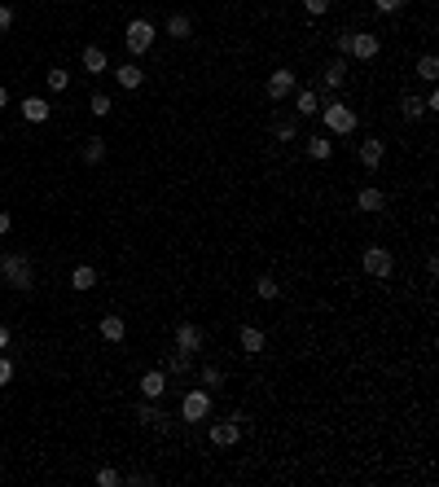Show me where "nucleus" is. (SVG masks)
Masks as SVG:
<instances>
[{"label": "nucleus", "instance_id": "1", "mask_svg": "<svg viewBox=\"0 0 439 487\" xmlns=\"http://www.w3.org/2000/svg\"><path fill=\"white\" fill-rule=\"evenodd\" d=\"M321 119H325V132H330V136H351L356 123H361V119H356V110L343 106L338 97H330V101L321 106Z\"/></svg>", "mask_w": 439, "mask_h": 487}, {"label": "nucleus", "instance_id": "2", "mask_svg": "<svg viewBox=\"0 0 439 487\" xmlns=\"http://www.w3.org/2000/svg\"><path fill=\"white\" fill-rule=\"evenodd\" d=\"M0 277H5L9 290H31V285H36V281H31L27 255H5V259H0Z\"/></svg>", "mask_w": 439, "mask_h": 487}, {"label": "nucleus", "instance_id": "3", "mask_svg": "<svg viewBox=\"0 0 439 487\" xmlns=\"http://www.w3.org/2000/svg\"><path fill=\"white\" fill-rule=\"evenodd\" d=\"M123 44H127V53L141 57V53H150V44H154V22H145V18H132L123 31Z\"/></svg>", "mask_w": 439, "mask_h": 487}, {"label": "nucleus", "instance_id": "4", "mask_svg": "<svg viewBox=\"0 0 439 487\" xmlns=\"http://www.w3.org/2000/svg\"><path fill=\"white\" fill-rule=\"evenodd\" d=\"M211 417V391L207 386H193L181 400V421H207Z\"/></svg>", "mask_w": 439, "mask_h": 487}, {"label": "nucleus", "instance_id": "5", "mask_svg": "<svg viewBox=\"0 0 439 487\" xmlns=\"http://www.w3.org/2000/svg\"><path fill=\"white\" fill-rule=\"evenodd\" d=\"M391 268H396V259H391V250H386V246H369L365 250V272H369L373 281H386V277H391Z\"/></svg>", "mask_w": 439, "mask_h": 487}, {"label": "nucleus", "instance_id": "6", "mask_svg": "<svg viewBox=\"0 0 439 487\" xmlns=\"http://www.w3.org/2000/svg\"><path fill=\"white\" fill-rule=\"evenodd\" d=\"M351 57H361V62H373L382 53V36H373V31H351V48H347Z\"/></svg>", "mask_w": 439, "mask_h": 487}, {"label": "nucleus", "instance_id": "7", "mask_svg": "<svg viewBox=\"0 0 439 487\" xmlns=\"http://www.w3.org/2000/svg\"><path fill=\"white\" fill-rule=\"evenodd\" d=\"M176 351H185V355H198L202 351V330L193 320H181L176 325Z\"/></svg>", "mask_w": 439, "mask_h": 487}, {"label": "nucleus", "instance_id": "8", "mask_svg": "<svg viewBox=\"0 0 439 487\" xmlns=\"http://www.w3.org/2000/svg\"><path fill=\"white\" fill-rule=\"evenodd\" d=\"M242 439V417L233 413L229 421H216V426H211V444H216V448H233Z\"/></svg>", "mask_w": 439, "mask_h": 487}, {"label": "nucleus", "instance_id": "9", "mask_svg": "<svg viewBox=\"0 0 439 487\" xmlns=\"http://www.w3.org/2000/svg\"><path fill=\"white\" fill-rule=\"evenodd\" d=\"M299 88V79H295V71H272L268 75V97L272 101H290V92Z\"/></svg>", "mask_w": 439, "mask_h": 487}, {"label": "nucleus", "instance_id": "10", "mask_svg": "<svg viewBox=\"0 0 439 487\" xmlns=\"http://www.w3.org/2000/svg\"><path fill=\"white\" fill-rule=\"evenodd\" d=\"M137 421H141V426H150V430H158V435L167 430V413H162L154 400H141L137 404Z\"/></svg>", "mask_w": 439, "mask_h": 487}, {"label": "nucleus", "instance_id": "11", "mask_svg": "<svg viewBox=\"0 0 439 487\" xmlns=\"http://www.w3.org/2000/svg\"><path fill=\"white\" fill-rule=\"evenodd\" d=\"M162 395H167V373L162 369L141 373V400H162Z\"/></svg>", "mask_w": 439, "mask_h": 487}, {"label": "nucleus", "instance_id": "12", "mask_svg": "<svg viewBox=\"0 0 439 487\" xmlns=\"http://www.w3.org/2000/svg\"><path fill=\"white\" fill-rule=\"evenodd\" d=\"M237 343H242V351H246V355H259V351L268 347V334L259 330V325H242V330H237Z\"/></svg>", "mask_w": 439, "mask_h": 487}, {"label": "nucleus", "instance_id": "13", "mask_svg": "<svg viewBox=\"0 0 439 487\" xmlns=\"http://www.w3.org/2000/svg\"><path fill=\"white\" fill-rule=\"evenodd\" d=\"M343 79H347V57H334L330 66L321 71V88L325 92H338V88H343Z\"/></svg>", "mask_w": 439, "mask_h": 487}, {"label": "nucleus", "instance_id": "14", "mask_svg": "<svg viewBox=\"0 0 439 487\" xmlns=\"http://www.w3.org/2000/svg\"><path fill=\"white\" fill-rule=\"evenodd\" d=\"M290 101H295V115H307V119L321 115V97L312 88H295V92H290Z\"/></svg>", "mask_w": 439, "mask_h": 487}, {"label": "nucleus", "instance_id": "15", "mask_svg": "<svg viewBox=\"0 0 439 487\" xmlns=\"http://www.w3.org/2000/svg\"><path fill=\"white\" fill-rule=\"evenodd\" d=\"M115 79H119L123 92H137V88L145 84V71L137 66V62H123V66H115Z\"/></svg>", "mask_w": 439, "mask_h": 487}, {"label": "nucleus", "instance_id": "16", "mask_svg": "<svg viewBox=\"0 0 439 487\" xmlns=\"http://www.w3.org/2000/svg\"><path fill=\"white\" fill-rule=\"evenodd\" d=\"M356 206H361V211H369V216H378V211L386 206V193H382L378 185H365L361 193H356Z\"/></svg>", "mask_w": 439, "mask_h": 487}, {"label": "nucleus", "instance_id": "17", "mask_svg": "<svg viewBox=\"0 0 439 487\" xmlns=\"http://www.w3.org/2000/svg\"><path fill=\"white\" fill-rule=\"evenodd\" d=\"M386 158V145L378 141V136H369V141H361V167L365 171H373V167H378V162Z\"/></svg>", "mask_w": 439, "mask_h": 487}, {"label": "nucleus", "instance_id": "18", "mask_svg": "<svg viewBox=\"0 0 439 487\" xmlns=\"http://www.w3.org/2000/svg\"><path fill=\"white\" fill-rule=\"evenodd\" d=\"M84 71H88V75H106V71H110V57H106L102 44H88V48H84Z\"/></svg>", "mask_w": 439, "mask_h": 487}, {"label": "nucleus", "instance_id": "19", "mask_svg": "<svg viewBox=\"0 0 439 487\" xmlns=\"http://www.w3.org/2000/svg\"><path fill=\"white\" fill-rule=\"evenodd\" d=\"M18 110H22L27 123H44V119H48V101H44V97H22Z\"/></svg>", "mask_w": 439, "mask_h": 487}, {"label": "nucleus", "instance_id": "20", "mask_svg": "<svg viewBox=\"0 0 439 487\" xmlns=\"http://www.w3.org/2000/svg\"><path fill=\"white\" fill-rule=\"evenodd\" d=\"M97 330H102V338H106V343H123L127 325H123V316H102V325H97Z\"/></svg>", "mask_w": 439, "mask_h": 487}, {"label": "nucleus", "instance_id": "21", "mask_svg": "<svg viewBox=\"0 0 439 487\" xmlns=\"http://www.w3.org/2000/svg\"><path fill=\"white\" fill-rule=\"evenodd\" d=\"M334 154V141L325 136V132H316V136H307V158H316V162H325Z\"/></svg>", "mask_w": 439, "mask_h": 487}, {"label": "nucleus", "instance_id": "22", "mask_svg": "<svg viewBox=\"0 0 439 487\" xmlns=\"http://www.w3.org/2000/svg\"><path fill=\"white\" fill-rule=\"evenodd\" d=\"M189 365H193V355H185V351H167V360H162V373L181 378V373H189Z\"/></svg>", "mask_w": 439, "mask_h": 487}, {"label": "nucleus", "instance_id": "23", "mask_svg": "<svg viewBox=\"0 0 439 487\" xmlns=\"http://www.w3.org/2000/svg\"><path fill=\"white\" fill-rule=\"evenodd\" d=\"M167 36H172V40H189V36H193L189 13H172V18H167Z\"/></svg>", "mask_w": 439, "mask_h": 487}, {"label": "nucleus", "instance_id": "24", "mask_svg": "<svg viewBox=\"0 0 439 487\" xmlns=\"http://www.w3.org/2000/svg\"><path fill=\"white\" fill-rule=\"evenodd\" d=\"M71 285L79 290V295H84V290H92V285H97V268H92V264H79V268L71 272Z\"/></svg>", "mask_w": 439, "mask_h": 487}, {"label": "nucleus", "instance_id": "25", "mask_svg": "<svg viewBox=\"0 0 439 487\" xmlns=\"http://www.w3.org/2000/svg\"><path fill=\"white\" fill-rule=\"evenodd\" d=\"M400 115L409 119V123H417L421 115H426V106H421V97H413V92H404L400 97Z\"/></svg>", "mask_w": 439, "mask_h": 487}, {"label": "nucleus", "instance_id": "26", "mask_svg": "<svg viewBox=\"0 0 439 487\" xmlns=\"http://www.w3.org/2000/svg\"><path fill=\"white\" fill-rule=\"evenodd\" d=\"M417 79H426V84H435V79H439V57L435 53H421L417 57Z\"/></svg>", "mask_w": 439, "mask_h": 487}, {"label": "nucleus", "instance_id": "27", "mask_svg": "<svg viewBox=\"0 0 439 487\" xmlns=\"http://www.w3.org/2000/svg\"><path fill=\"white\" fill-rule=\"evenodd\" d=\"M44 84H48V92H67L71 88V71H62V66H53L44 75Z\"/></svg>", "mask_w": 439, "mask_h": 487}, {"label": "nucleus", "instance_id": "28", "mask_svg": "<svg viewBox=\"0 0 439 487\" xmlns=\"http://www.w3.org/2000/svg\"><path fill=\"white\" fill-rule=\"evenodd\" d=\"M102 158H106V141H102V136H92V141L84 145V162H88V167H97Z\"/></svg>", "mask_w": 439, "mask_h": 487}, {"label": "nucleus", "instance_id": "29", "mask_svg": "<svg viewBox=\"0 0 439 487\" xmlns=\"http://www.w3.org/2000/svg\"><path fill=\"white\" fill-rule=\"evenodd\" d=\"M88 110H92V115H97V119H106V115H110V110H115V101H110V97H106V92H92V97H88Z\"/></svg>", "mask_w": 439, "mask_h": 487}, {"label": "nucleus", "instance_id": "30", "mask_svg": "<svg viewBox=\"0 0 439 487\" xmlns=\"http://www.w3.org/2000/svg\"><path fill=\"white\" fill-rule=\"evenodd\" d=\"M255 295L272 303V299H277V295H281V281H272V277H259V281H255Z\"/></svg>", "mask_w": 439, "mask_h": 487}, {"label": "nucleus", "instance_id": "31", "mask_svg": "<svg viewBox=\"0 0 439 487\" xmlns=\"http://www.w3.org/2000/svg\"><path fill=\"white\" fill-rule=\"evenodd\" d=\"M272 136H277V141H295L299 136V123L295 119H277V123H272Z\"/></svg>", "mask_w": 439, "mask_h": 487}, {"label": "nucleus", "instance_id": "32", "mask_svg": "<svg viewBox=\"0 0 439 487\" xmlns=\"http://www.w3.org/2000/svg\"><path fill=\"white\" fill-rule=\"evenodd\" d=\"M220 382H224V369L220 365H202V386H207V391H216Z\"/></svg>", "mask_w": 439, "mask_h": 487}, {"label": "nucleus", "instance_id": "33", "mask_svg": "<svg viewBox=\"0 0 439 487\" xmlns=\"http://www.w3.org/2000/svg\"><path fill=\"white\" fill-rule=\"evenodd\" d=\"M97 483H102V487H119L123 474H119V470H110V465H102V470H97Z\"/></svg>", "mask_w": 439, "mask_h": 487}, {"label": "nucleus", "instance_id": "34", "mask_svg": "<svg viewBox=\"0 0 439 487\" xmlns=\"http://www.w3.org/2000/svg\"><path fill=\"white\" fill-rule=\"evenodd\" d=\"M373 9H378V13H400L404 0H373Z\"/></svg>", "mask_w": 439, "mask_h": 487}, {"label": "nucleus", "instance_id": "35", "mask_svg": "<svg viewBox=\"0 0 439 487\" xmlns=\"http://www.w3.org/2000/svg\"><path fill=\"white\" fill-rule=\"evenodd\" d=\"M334 48H338V57H347V48H351V31H338V36H334Z\"/></svg>", "mask_w": 439, "mask_h": 487}, {"label": "nucleus", "instance_id": "36", "mask_svg": "<svg viewBox=\"0 0 439 487\" xmlns=\"http://www.w3.org/2000/svg\"><path fill=\"white\" fill-rule=\"evenodd\" d=\"M303 9H307V13H312V18H321V13H325V9H330V0H303Z\"/></svg>", "mask_w": 439, "mask_h": 487}, {"label": "nucleus", "instance_id": "37", "mask_svg": "<svg viewBox=\"0 0 439 487\" xmlns=\"http://www.w3.org/2000/svg\"><path fill=\"white\" fill-rule=\"evenodd\" d=\"M9 27H13V9H9V5H0V36H5Z\"/></svg>", "mask_w": 439, "mask_h": 487}, {"label": "nucleus", "instance_id": "38", "mask_svg": "<svg viewBox=\"0 0 439 487\" xmlns=\"http://www.w3.org/2000/svg\"><path fill=\"white\" fill-rule=\"evenodd\" d=\"M9 378H13V365L5 360V355H0V386H9Z\"/></svg>", "mask_w": 439, "mask_h": 487}, {"label": "nucleus", "instance_id": "39", "mask_svg": "<svg viewBox=\"0 0 439 487\" xmlns=\"http://www.w3.org/2000/svg\"><path fill=\"white\" fill-rule=\"evenodd\" d=\"M9 229H13V220H9V211H0V237H5Z\"/></svg>", "mask_w": 439, "mask_h": 487}, {"label": "nucleus", "instance_id": "40", "mask_svg": "<svg viewBox=\"0 0 439 487\" xmlns=\"http://www.w3.org/2000/svg\"><path fill=\"white\" fill-rule=\"evenodd\" d=\"M9 347V325H0V351Z\"/></svg>", "mask_w": 439, "mask_h": 487}, {"label": "nucleus", "instance_id": "41", "mask_svg": "<svg viewBox=\"0 0 439 487\" xmlns=\"http://www.w3.org/2000/svg\"><path fill=\"white\" fill-rule=\"evenodd\" d=\"M5 106H9V92H5V88H0V110H5Z\"/></svg>", "mask_w": 439, "mask_h": 487}]
</instances>
